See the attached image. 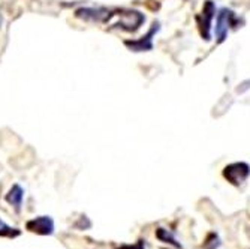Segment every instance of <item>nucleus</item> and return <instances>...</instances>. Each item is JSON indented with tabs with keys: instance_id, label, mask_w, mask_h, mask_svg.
<instances>
[{
	"instance_id": "obj_3",
	"label": "nucleus",
	"mask_w": 250,
	"mask_h": 249,
	"mask_svg": "<svg viewBox=\"0 0 250 249\" xmlns=\"http://www.w3.org/2000/svg\"><path fill=\"white\" fill-rule=\"evenodd\" d=\"M159 30H161V23L154 21L150 30L144 36H141L140 39H127V41H125V45L130 51H135V53L150 51V50H153V38L156 36V33Z\"/></svg>"
},
{
	"instance_id": "obj_8",
	"label": "nucleus",
	"mask_w": 250,
	"mask_h": 249,
	"mask_svg": "<svg viewBox=\"0 0 250 249\" xmlns=\"http://www.w3.org/2000/svg\"><path fill=\"white\" fill-rule=\"evenodd\" d=\"M6 201L9 203V204H12L17 210L21 209V204H22V198H24V191H22V188L20 185H14L9 192L6 194Z\"/></svg>"
},
{
	"instance_id": "obj_9",
	"label": "nucleus",
	"mask_w": 250,
	"mask_h": 249,
	"mask_svg": "<svg viewBox=\"0 0 250 249\" xmlns=\"http://www.w3.org/2000/svg\"><path fill=\"white\" fill-rule=\"evenodd\" d=\"M20 234H21V230L9 227L8 224H5L2 219H0V237H11V239H14V237H18Z\"/></svg>"
},
{
	"instance_id": "obj_2",
	"label": "nucleus",
	"mask_w": 250,
	"mask_h": 249,
	"mask_svg": "<svg viewBox=\"0 0 250 249\" xmlns=\"http://www.w3.org/2000/svg\"><path fill=\"white\" fill-rule=\"evenodd\" d=\"M75 17L83 20V21H88V23H101V24H105V23L111 21L116 17V9L112 8H105V6H98V8H80L75 11Z\"/></svg>"
},
{
	"instance_id": "obj_10",
	"label": "nucleus",
	"mask_w": 250,
	"mask_h": 249,
	"mask_svg": "<svg viewBox=\"0 0 250 249\" xmlns=\"http://www.w3.org/2000/svg\"><path fill=\"white\" fill-rule=\"evenodd\" d=\"M156 234H157V237H159V239L164 240L165 243H171V245H174L175 248H181V245H180V243H177V240H175V239H174V237H172V236L168 233V230L159 228Z\"/></svg>"
},
{
	"instance_id": "obj_6",
	"label": "nucleus",
	"mask_w": 250,
	"mask_h": 249,
	"mask_svg": "<svg viewBox=\"0 0 250 249\" xmlns=\"http://www.w3.org/2000/svg\"><path fill=\"white\" fill-rule=\"evenodd\" d=\"M234 20H235V15L231 9L223 8L219 11L217 20H216V29H214L219 44L225 42L226 38H228V32H229L231 26L234 24Z\"/></svg>"
},
{
	"instance_id": "obj_4",
	"label": "nucleus",
	"mask_w": 250,
	"mask_h": 249,
	"mask_svg": "<svg viewBox=\"0 0 250 249\" xmlns=\"http://www.w3.org/2000/svg\"><path fill=\"white\" fill-rule=\"evenodd\" d=\"M214 14H216V5L211 0H207V2L204 3L202 12L196 15V24H198L199 33L202 39H206V41L211 39V21L214 18Z\"/></svg>"
},
{
	"instance_id": "obj_7",
	"label": "nucleus",
	"mask_w": 250,
	"mask_h": 249,
	"mask_svg": "<svg viewBox=\"0 0 250 249\" xmlns=\"http://www.w3.org/2000/svg\"><path fill=\"white\" fill-rule=\"evenodd\" d=\"M26 228L41 236H51L54 233V221L51 216H39L27 221Z\"/></svg>"
},
{
	"instance_id": "obj_12",
	"label": "nucleus",
	"mask_w": 250,
	"mask_h": 249,
	"mask_svg": "<svg viewBox=\"0 0 250 249\" xmlns=\"http://www.w3.org/2000/svg\"><path fill=\"white\" fill-rule=\"evenodd\" d=\"M250 89V80H246V81H243L241 84H238V87H237V93H244L246 90H249Z\"/></svg>"
},
{
	"instance_id": "obj_5",
	"label": "nucleus",
	"mask_w": 250,
	"mask_h": 249,
	"mask_svg": "<svg viewBox=\"0 0 250 249\" xmlns=\"http://www.w3.org/2000/svg\"><path fill=\"white\" fill-rule=\"evenodd\" d=\"M250 176V165L246 162H234L223 168V177L234 186H240Z\"/></svg>"
},
{
	"instance_id": "obj_1",
	"label": "nucleus",
	"mask_w": 250,
	"mask_h": 249,
	"mask_svg": "<svg viewBox=\"0 0 250 249\" xmlns=\"http://www.w3.org/2000/svg\"><path fill=\"white\" fill-rule=\"evenodd\" d=\"M116 17L119 18V21L114 24L116 29H122L126 32H136L146 21L144 14H141L140 11L135 9H116Z\"/></svg>"
},
{
	"instance_id": "obj_11",
	"label": "nucleus",
	"mask_w": 250,
	"mask_h": 249,
	"mask_svg": "<svg viewBox=\"0 0 250 249\" xmlns=\"http://www.w3.org/2000/svg\"><path fill=\"white\" fill-rule=\"evenodd\" d=\"M119 249H146V248H144V242L140 240L138 243H135V245H123Z\"/></svg>"
}]
</instances>
